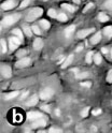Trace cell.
Returning <instances> with one entry per match:
<instances>
[{
  "label": "cell",
  "instance_id": "obj_1",
  "mask_svg": "<svg viewBox=\"0 0 112 133\" xmlns=\"http://www.w3.org/2000/svg\"><path fill=\"white\" fill-rule=\"evenodd\" d=\"M42 9L41 8H35V9H32L30 12L28 13V15L26 16V20L27 21H34L35 20H37L39 16L42 15Z\"/></svg>",
  "mask_w": 112,
  "mask_h": 133
},
{
  "label": "cell",
  "instance_id": "obj_2",
  "mask_svg": "<svg viewBox=\"0 0 112 133\" xmlns=\"http://www.w3.org/2000/svg\"><path fill=\"white\" fill-rule=\"evenodd\" d=\"M18 18H20V15H18V14L9 15V16H7V17L3 18V20H2V24H3V25H5V26L13 25V24H15L16 21L18 20Z\"/></svg>",
  "mask_w": 112,
  "mask_h": 133
},
{
  "label": "cell",
  "instance_id": "obj_3",
  "mask_svg": "<svg viewBox=\"0 0 112 133\" xmlns=\"http://www.w3.org/2000/svg\"><path fill=\"white\" fill-rule=\"evenodd\" d=\"M52 96H53V90L51 88H45L40 92V99H42V100H48Z\"/></svg>",
  "mask_w": 112,
  "mask_h": 133
},
{
  "label": "cell",
  "instance_id": "obj_4",
  "mask_svg": "<svg viewBox=\"0 0 112 133\" xmlns=\"http://www.w3.org/2000/svg\"><path fill=\"white\" fill-rule=\"evenodd\" d=\"M30 58H27V57H25V58H22L21 60H18L17 62H16V67L17 68H25L27 66H29L30 64Z\"/></svg>",
  "mask_w": 112,
  "mask_h": 133
},
{
  "label": "cell",
  "instance_id": "obj_5",
  "mask_svg": "<svg viewBox=\"0 0 112 133\" xmlns=\"http://www.w3.org/2000/svg\"><path fill=\"white\" fill-rule=\"evenodd\" d=\"M14 7H15V1H14V0H8V1L3 2L2 5H1L2 10H11V9H13Z\"/></svg>",
  "mask_w": 112,
  "mask_h": 133
},
{
  "label": "cell",
  "instance_id": "obj_6",
  "mask_svg": "<svg viewBox=\"0 0 112 133\" xmlns=\"http://www.w3.org/2000/svg\"><path fill=\"white\" fill-rule=\"evenodd\" d=\"M1 74L4 77H11V75H12L11 68L9 66H1Z\"/></svg>",
  "mask_w": 112,
  "mask_h": 133
},
{
  "label": "cell",
  "instance_id": "obj_7",
  "mask_svg": "<svg viewBox=\"0 0 112 133\" xmlns=\"http://www.w3.org/2000/svg\"><path fill=\"white\" fill-rule=\"evenodd\" d=\"M95 29L94 28H91V29H84V30H81L78 32V38H80V39H84L85 37L88 36L91 32H93Z\"/></svg>",
  "mask_w": 112,
  "mask_h": 133
},
{
  "label": "cell",
  "instance_id": "obj_8",
  "mask_svg": "<svg viewBox=\"0 0 112 133\" xmlns=\"http://www.w3.org/2000/svg\"><path fill=\"white\" fill-rule=\"evenodd\" d=\"M27 116H28V119H30V120H34V119H40L42 117V115H41L40 113L38 112H30L27 114Z\"/></svg>",
  "mask_w": 112,
  "mask_h": 133
},
{
  "label": "cell",
  "instance_id": "obj_9",
  "mask_svg": "<svg viewBox=\"0 0 112 133\" xmlns=\"http://www.w3.org/2000/svg\"><path fill=\"white\" fill-rule=\"evenodd\" d=\"M38 100H39V99H38V97L35 94V96H32L30 99L26 102V105H27V106H34V105H36L38 103Z\"/></svg>",
  "mask_w": 112,
  "mask_h": 133
},
{
  "label": "cell",
  "instance_id": "obj_10",
  "mask_svg": "<svg viewBox=\"0 0 112 133\" xmlns=\"http://www.w3.org/2000/svg\"><path fill=\"white\" fill-rule=\"evenodd\" d=\"M34 47L36 51H39L43 47V41L41 39H36L34 42Z\"/></svg>",
  "mask_w": 112,
  "mask_h": 133
},
{
  "label": "cell",
  "instance_id": "obj_11",
  "mask_svg": "<svg viewBox=\"0 0 112 133\" xmlns=\"http://www.w3.org/2000/svg\"><path fill=\"white\" fill-rule=\"evenodd\" d=\"M45 120H43V119H38L37 121H35L34 123H32V127L34 128H40V127H44L45 126Z\"/></svg>",
  "mask_w": 112,
  "mask_h": 133
},
{
  "label": "cell",
  "instance_id": "obj_12",
  "mask_svg": "<svg viewBox=\"0 0 112 133\" xmlns=\"http://www.w3.org/2000/svg\"><path fill=\"white\" fill-rule=\"evenodd\" d=\"M72 60H73V55H69V56H68L66 59H65V61H64V63H62V69H65V68H67V67L69 66V64L72 62Z\"/></svg>",
  "mask_w": 112,
  "mask_h": 133
},
{
  "label": "cell",
  "instance_id": "obj_13",
  "mask_svg": "<svg viewBox=\"0 0 112 133\" xmlns=\"http://www.w3.org/2000/svg\"><path fill=\"white\" fill-rule=\"evenodd\" d=\"M100 39H101V34H100V32H97L94 37H92L91 43H92V44H97V43L100 41Z\"/></svg>",
  "mask_w": 112,
  "mask_h": 133
},
{
  "label": "cell",
  "instance_id": "obj_14",
  "mask_svg": "<svg viewBox=\"0 0 112 133\" xmlns=\"http://www.w3.org/2000/svg\"><path fill=\"white\" fill-rule=\"evenodd\" d=\"M75 25H71V26H69L68 28L65 30V36H66L67 38H69L71 34L73 33V31H75Z\"/></svg>",
  "mask_w": 112,
  "mask_h": 133
},
{
  "label": "cell",
  "instance_id": "obj_15",
  "mask_svg": "<svg viewBox=\"0 0 112 133\" xmlns=\"http://www.w3.org/2000/svg\"><path fill=\"white\" fill-rule=\"evenodd\" d=\"M103 33H105L107 37L111 38V37H112V27H111V26L105 27V29H103Z\"/></svg>",
  "mask_w": 112,
  "mask_h": 133
},
{
  "label": "cell",
  "instance_id": "obj_16",
  "mask_svg": "<svg viewBox=\"0 0 112 133\" xmlns=\"http://www.w3.org/2000/svg\"><path fill=\"white\" fill-rule=\"evenodd\" d=\"M62 9H65V10H67V11H69V12H73V11L75 10V8H73V5L68 4V3H62Z\"/></svg>",
  "mask_w": 112,
  "mask_h": 133
},
{
  "label": "cell",
  "instance_id": "obj_17",
  "mask_svg": "<svg viewBox=\"0 0 112 133\" xmlns=\"http://www.w3.org/2000/svg\"><path fill=\"white\" fill-rule=\"evenodd\" d=\"M13 34H14V36H16V37H18L20 38V39L22 40V41H23V32H22V30H20V29H14V30H13Z\"/></svg>",
  "mask_w": 112,
  "mask_h": 133
},
{
  "label": "cell",
  "instance_id": "obj_18",
  "mask_svg": "<svg viewBox=\"0 0 112 133\" xmlns=\"http://www.w3.org/2000/svg\"><path fill=\"white\" fill-rule=\"evenodd\" d=\"M23 30L24 32H25V34L27 37H31V34H32V29H30L28 26H23Z\"/></svg>",
  "mask_w": 112,
  "mask_h": 133
},
{
  "label": "cell",
  "instance_id": "obj_19",
  "mask_svg": "<svg viewBox=\"0 0 112 133\" xmlns=\"http://www.w3.org/2000/svg\"><path fill=\"white\" fill-rule=\"evenodd\" d=\"M98 18H99V20L100 21H108L109 20V16L108 15H106L105 13H100L99 15H98Z\"/></svg>",
  "mask_w": 112,
  "mask_h": 133
},
{
  "label": "cell",
  "instance_id": "obj_20",
  "mask_svg": "<svg viewBox=\"0 0 112 133\" xmlns=\"http://www.w3.org/2000/svg\"><path fill=\"white\" fill-rule=\"evenodd\" d=\"M17 94H18V92H17V91L10 92V93H8L7 96H5V100H11V99H13V98L17 97Z\"/></svg>",
  "mask_w": 112,
  "mask_h": 133
},
{
  "label": "cell",
  "instance_id": "obj_21",
  "mask_svg": "<svg viewBox=\"0 0 112 133\" xmlns=\"http://www.w3.org/2000/svg\"><path fill=\"white\" fill-rule=\"evenodd\" d=\"M0 44H1V53L4 54L5 51H7V43H5L4 39H1V41H0Z\"/></svg>",
  "mask_w": 112,
  "mask_h": 133
},
{
  "label": "cell",
  "instance_id": "obj_22",
  "mask_svg": "<svg viewBox=\"0 0 112 133\" xmlns=\"http://www.w3.org/2000/svg\"><path fill=\"white\" fill-rule=\"evenodd\" d=\"M57 18H58L61 21H66L68 20L67 15L65 14V13H59V14H57Z\"/></svg>",
  "mask_w": 112,
  "mask_h": 133
},
{
  "label": "cell",
  "instance_id": "obj_23",
  "mask_svg": "<svg viewBox=\"0 0 112 133\" xmlns=\"http://www.w3.org/2000/svg\"><path fill=\"white\" fill-rule=\"evenodd\" d=\"M40 24H41V26H42L44 29H49V28H50V26H51L50 23H49L46 20H42L40 21Z\"/></svg>",
  "mask_w": 112,
  "mask_h": 133
},
{
  "label": "cell",
  "instance_id": "obj_24",
  "mask_svg": "<svg viewBox=\"0 0 112 133\" xmlns=\"http://www.w3.org/2000/svg\"><path fill=\"white\" fill-rule=\"evenodd\" d=\"M94 61L96 64H100L101 63V56H100L99 54H96V55L94 56Z\"/></svg>",
  "mask_w": 112,
  "mask_h": 133
},
{
  "label": "cell",
  "instance_id": "obj_25",
  "mask_svg": "<svg viewBox=\"0 0 112 133\" xmlns=\"http://www.w3.org/2000/svg\"><path fill=\"white\" fill-rule=\"evenodd\" d=\"M17 46H18V45L16 44L15 42H13L12 40L10 39V44H9V47H10V50H11V51H15V50H16V47H17Z\"/></svg>",
  "mask_w": 112,
  "mask_h": 133
},
{
  "label": "cell",
  "instance_id": "obj_26",
  "mask_svg": "<svg viewBox=\"0 0 112 133\" xmlns=\"http://www.w3.org/2000/svg\"><path fill=\"white\" fill-rule=\"evenodd\" d=\"M92 57H93V51H88V53L86 54V62L87 63H91L92 62Z\"/></svg>",
  "mask_w": 112,
  "mask_h": 133
},
{
  "label": "cell",
  "instance_id": "obj_27",
  "mask_svg": "<svg viewBox=\"0 0 112 133\" xmlns=\"http://www.w3.org/2000/svg\"><path fill=\"white\" fill-rule=\"evenodd\" d=\"M30 1H31V0H24V1L21 3V5H20V9H24V8H26L27 5L30 3Z\"/></svg>",
  "mask_w": 112,
  "mask_h": 133
},
{
  "label": "cell",
  "instance_id": "obj_28",
  "mask_svg": "<svg viewBox=\"0 0 112 133\" xmlns=\"http://www.w3.org/2000/svg\"><path fill=\"white\" fill-rule=\"evenodd\" d=\"M32 31H34V33H36L37 36H40L41 34V31H40V29H39V27L38 26H32Z\"/></svg>",
  "mask_w": 112,
  "mask_h": 133
},
{
  "label": "cell",
  "instance_id": "obj_29",
  "mask_svg": "<svg viewBox=\"0 0 112 133\" xmlns=\"http://www.w3.org/2000/svg\"><path fill=\"white\" fill-rule=\"evenodd\" d=\"M88 112H89V107L87 106V107H85L83 111H82L81 116H82V117H86V116H87V114H88Z\"/></svg>",
  "mask_w": 112,
  "mask_h": 133
},
{
  "label": "cell",
  "instance_id": "obj_30",
  "mask_svg": "<svg viewBox=\"0 0 112 133\" xmlns=\"http://www.w3.org/2000/svg\"><path fill=\"white\" fill-rule=\"evenodd\" d=\"M48 14L50 15L51 17H57V14H56L55 10H53V9H51L50 11H49V13H48Z\"/></svg>",
  "mask_w": 112,
  "mask_h": 133
},
{
  "label": "cell",
  "instance_id": "obj_31",
  "mask_svg": "<svg viewBox=\"0 0 112 133\" xmlns=\"http://www.w3.org/2000/svg\"><path fill=\"white\" fill-rule=\"evenodd\" d=\"M88 76V73L87 72H84L83 74H79V73H76V77L78 78H84V77H87Z\"/></svg>",
  "mask_w": 112,
  "mask_h": 133
},
{
  "label": "cell",
  "instance_id": "obj_32",
  "mask_svg": "<svg viewBox=\"0 0 112 133\" xmlns=\"http://www.w3.org/2000/svg\"><path fill=\"white\" fill-rule=\"evenodd\" d=\"M107 81H108V83H112V70H110V71L108 72Z\"/></svg>",
  "mask_w": 112,
  "mask_h": 133
},
{
  "label": "cell",
  "instance_id": "obj_33",
  "mask_svg": "<svg viewBox=\"0 0 112 133\" xmlns=\"http://www.w3.org/2000/svg\"><path fill=\"white\" fill-rule=\"evenodd\" d=\"M49 132H50V133H61L62 130L61 129H56V128H51Z\"/></svg>",
  "mask_w": 112,
  "mask_h": 133
},
{
  "label": "cell",
  "instance_id": "obj_34",
  "mask_svg": "<svg viewBox=\"0 0 112 133\" xmlns=\"http://www.w3.org/2000/svg\"><path fill=\"white\" fill-rule=\"evenodd\" d=\"M92 8H93V3H92V2H89V3H87V5L84 8L83 12H87V11H88L89 9H92Z\"/></svg>",
  "mask_w": 112,
  "mask_h": 133
},
{
  "label": "cell",
  "instance_id": "obj_35",
  "mask_svg": "<svg viewBox=\"0 0 112 133\" xmlns=\"http://www.w3.org/2000/svg\"><path fill=\"white\" fill-rule=\"evenodd\" d=\"M81 86L82 87H91L92 84L91 82H83V83H81Z\"/></svg>",
  "mask_w": 112,
  "mask_h": 133
},
{
  "label": "cell",
  "instance_id": "obj_36",
  "mask_svg": "<svg viewBox=\"0 0 112 133\" xmlns=\"http://www.w3.org/2000/svg\"><path fill=\"white\" fill-rule=\"evenodd\" d=\"M106 7H107L108 9H112V0H108V1L106 2Z\"/></svg>",
  "mask_w": 112,
  "mask_h": 133
},
{
  "label": "cell",
  "instance_id": "obj_37",
  "mask_svg": "<svg viewBox=\"0 0 112 133\" xmlns=\"http://www.w3.org/2000/svg\"><path fill=\"white\" fill-rule=\"evenodd\" d=\"M41 108H42V110L44 111V112H46V113H50V107H49L48 105H43V106L41 107Z\"/></svg>",
  "mask_w": 112,
  "mask_h": 133
},
{
  "label": "cell",
  "instance_id": "obj_38",
  "mask_svg": "<svg viewBox=\"0 0 112 133\" xmlns=\"http://www.w3.org/2000/svg\"><path fill=\"white\" fill-rule=\"evenodd\" d=\"M100 113H101V110H94V111H93V115H95V116L99 115Z\"/></svg>",
  "mask_w": 112,
  "mask_h": 133
},
{
  "label": "cell",
  "instance_id": "obj_39",
  "mask_svg": "<svg viewBox=\"0 0 112 133\" xmlns=\"http://www.w3.org/2000/svg\"><path fill=\"white\" fill-rule=\"evenodd\" d=\"M25 54H26V51H18V53H17V56L18 57H22V56H24V55H25Z\"/></svg>",
  "mask_w": 112,
  "mask_h": 133
},
{
  "label": "cell",
  "instance_id": "obj_40",
  "mask_svg": "<svg viewBox=\"0 0 112 133\" xmlns=\"http://www.w3.org/2000/svg\"><path fill=\"white\" fill-rule=\"evenodd\" d=\"M101 51H102V53H103V54H107V53H108V50H107V48H106V47H102V50H101Z\"/></svg>",
  "mask_w": 112,
  "mask_h": 133
},
{
  "label": "cell",
  "instance_id": "obj_41",
  "mask_svg": "<svg viewBox=\"0 0 112 133\" xmlns=\"http://www.w3.org/2000/svg\"><path fill=\"white\" fill-rule=\"evenodd\" d=\"M27 94H28V92H25L24 94H22V99H25V97L27 96Z\"/></svg>",
  "mask_w": 112,
  "mask_h": 133
},
{
  "label": "cell",
  "instance_id": "obj_42",
  "mask_svg": "<svg viewBox=\"0 0 112 133\" xmlns=\"http://www.w3.org/2000/svg\"><path fill=\"white\" fill-rule=\"evenodd\" d=\"M81 50H82V46H81V45H79V46H78V48H76V51H80Z\"/></svg>",
  "mask_w": 112,
  "mask_h": 133
},
{
  "label": "cell",
  "instance_id": "obj_43",
  "mask_svg": "<svg viewBox=\"0 0 112 133\" xmlns=\"http://www.w3.org/2000/svg\"><path fill=\"white\" fill-rule=\"evenodd\" d=\"M73 2H75V3H79V2H80V0H73Z\"/></svg>",
  "mask_w": 112,
  "mask_h": 133
},
{
  "label": "cell",
  "instance_id": "obj_44",
  "mask_svg": "<svg viewBox=\"0 0 112 133\" xmlns=\"http://www.w3.org/2000/svg\"><path fill=\"white\" fill-rule=\"evenodd\" d=\"M111 57H112V51H111Z\"/></svg>",
  "mask_w": 112,
  "mask_h": 133
}]
</instances>
